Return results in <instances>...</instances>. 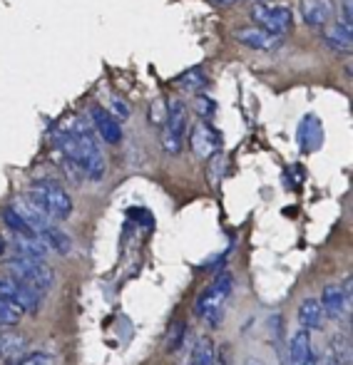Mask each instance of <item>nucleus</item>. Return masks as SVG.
<instances>
[{
  "label": "nucleus",
  "instance_id": "17",
  "mask_svg": "<svg viewBox=\"0 0 353 365\" xmlns=\"http://www.w3.org/2000/svg\"><path fill=\"white\" fill-rule=\"evenodd\" d=\"M38 236L43 239V244L48 246V251H53V254H58V256H70V251H73V239H70L63 229H58L53 221H50Z\"/></svg>",
  "mask_w": 353,
  "mask_h": 365
},
{
  "label": "nucleus",
  "instance_id": "16",
  "mask_svg": "<svg viewBox=\"0 0 353 365\" xmlns=\"http://www.w3.org/2000/svg\"><path fill=\"white\" fill-rule=\"evenodd\" d=\"M296 318H299L301 328H306V331H321L324 328V308H321V301L314 296L304 298L299 306V311H296Z\"/></svg>",
  "mask_w": 353,
  "mask_h": 365
},
{
  "label": "nucleus",
  "instance_id": "20",
  "mask_svg": "<svg viewBox=\"0 0 353 365\" xmlns=\"http://www.w3.org/2000/svg\"><path fill=\"white\" fill-rule=\"evenodd\" d=\"M13 244H15V254H20V256H30V259H40V261H45L48 259V246L43 244V239H40L38 234H30V236H18V234H13Z\"/></svg>",
  "mask_w": 353,
  "mask_h": 365
},
{
  "label": "nucleus",
  "instance_id": "18",
  "mask_svg": "<svg viewBox=\"0 0 353 365\" xmlns=\"http://www.w3.org/2000/svg\"><path fill=\"white\" fill-rule=\"evenodd\" d=\"M314 356V343H311V331L306 328H299V331L291 336L289 341V358H291V365H299L304 363L306 358Z\"/></svg>",
  "mask_w": 353,
  "mask_h": 365
},
{
  "label": "nucleus",
  "instance_id": "26",
  "mask_svg": "<svg viewBox=\"0 0 353 365\" xmlns=\"http://www.w3.org/2000/svg\"><path fill=\"white\" fill-rule=\"evenodd\" d=\"M13 365H55V358L50 356V353H45V351H38V353L28 351L18 363H13Z\"/></svg>",
  "mask_w": 353,
  "mask_h": 365
},
{
  "label": "nucleus",
  "instance_id": "12",
  "mask_svg": "<svg viewBox=\"0 0 353 365\" xmlns=\"http://www.w3.org/2000/svg\"><path fill=\"white\" fill-rule=\"evenodd\" d=\"M321 308H324V316L331 321H341V318L349 313V296L341 289L339 284H329L321 291Z\"/></svg>",
  "mask_w": 353,
  "mask_h": 365
},
{
  "label": "nucleus",
  "instance_id": "10",
  "mask_svg": "<svg viewBox=\"0 0 353 365\" xmlns=\"http://www.w3.org/2000/svg\"><path fill=\"white\" fill-rule=\"evenodd\" d=\"M234 38H237L239 45L249 50H257V53H271V50H279L284 38L281 35H274L269 30L259 28V25H244V28L234 30Z\"/></svg>",
  "mask_w": 353,
  "mask_h": 365
},
{
  "label": "nucleus",
  "instance_id": "34",
  "mask_svg": "<svg viewBox=\"0 0 353 365\" xmlns=\"http://www.w3.org/2000/svg\"><path fill=\"white\" fill-rule=\"evenodd\" d=\"M257 3H259V0H257Z\"/></svg>",
  "mask_w": 353,
  "mask_h": 365
},
{
  "label": "nucleus",
  "instance_id": "14",
  "mask_svg": "<svg viewBox=\"0 0 353 365\" xmlns=\"http://www.w3.org/2000/svg\"><path fill=\"white\" fill-rule=\"evenodd\" d=\"M321 35H324V43L329 45L334 53L349 55L353 48V28L344 23H329L321 28Z\"/></svg>",
  "mask_w": 353,
  "mask_h": 365
},
{
  "label": "nucleus",
  "instance_id": "1",
  "mask_svg": "<svg viewBox=\"0 0 353 365\" xmlns=\"http://www.w3.org/2000/svg\"><path fill=\"white\" fill-rule=\"evenodd\" d=\"M70 130H73L75 142H78V164L83 167L85 179L92 184H100L107 174L105 152H102L100 142H97L100 137H97V132L92 130L90 120H83V117H78Z\"/></svg>",
  "mask_w": 353,
  "mask_h": 365
},
{
  "label": "nucleus",
  "instance_id": "13",
  "mask_svg": "<svg viewBox=\"0 0 353 365\" xmlns=\"http://www.w3.org/2000/svg\"><path fill=\"white\" fill-rule=\"evenodd\" d=\"M301 18L309 28L321 30L334 18V3L331 0H301Z\"/></svg>",
  "mask_w": 353,
  "mask_h": 365
},
{
  "label": "nucleus",
  "instance_id": "23",
  "mask_svg": "<svg viewBox=\"0 0 353 365\" xmlns=\"http://www.w3.org/2000/svg\"><path fill=\"white\" fill-rule=\"evenodd\" d=\"M0 219H3V224L8 226V231H13V234H18V236H30V234H35V231L28 226V221H25L18 212H15L13 204H5V207L0 209Z\"/></svg>",
  "mask_w": 353,
  "mask_h": 365
},
{
  "label": "nucleus",
  "instance_id": "21",
  "mask_svg": "<svg viewBox=\"0 0 353 365\" xmlns=\"http://www.w3.org/2000/svg\"><path fill=\"white\" fill-rule=\"evenodd\" d=\"M177 87L184 92L197 95V92H204L209 87V75L204 73V68H189L187 73H182L177 77Z\"/></svg>",
  "mask_w": 353,
  "mask_h": 365
},
{
  "label": "nucleus",
  "instance_id": "28",
  "mask_svg": "<svg viewBox=\"0 0 353 365\" xmlns=\"http://www.w3.org/2000/svg\"><path fill=\"white\" fill-rule=\"evenodd\" d=\"M112 115L117 117L120 122H125L127 117H130V107L125 105V100H120V97H112Z\"/></svg>",
  "mask_w": 353,
  "mask_h": 365
},
{
  "label": "nucleus",
  "instance_id": "30",
  "mask_svg": "<svg viewBox=\"0 0 353 365\" xmlns=\"http://www.w3.org/2000/svg\"><path fill=\"white\" fill-rule=\"evenodd\" d=\"M242 365H266V363L262 361V358H254V356H249L247 361H244Z\"/></svg>",
  "mask_w": 353,
  "mask_h": 365
},
{
  "label": "nucleus",
  "instance_id": "15",
  "mask_svg": "<svg viewBox=\"0 0 353 365\" xmlns=\"http://www.w3.org/2000/svg\"><path fill=\"white\" fill-rule=\"evenodd\" d=\"M296 140L304 152H316L324 142V127H321V120L316 115H306L299 125V132H296Z\"/></svg>",
  "mask_w": 353,
  "mask_h": 365
},
{
  "label": "nucleus",
  "instance_id": "2",
  "mask_svg": "<svg viewBox=\"0 0 353 365\" xmlns=\"http://www.w3.org/2000/svg\"><path fill=\"white\" fill-rule=\"evenodd\" d=\"M25 197L40 209L50 221H68L75 212L73 197L58 179H35Z\"/></svg>",
  "mask_w": 353,
  "mask_h": 365
},
{
  "label": "nucleus",
  "instance_id": "3",
  "mask_svg": "<svg viewBox=\"0 0 353 365\" xmlns=\"http://www.w3.org/2000/svg\"><path fill=\"white\" fill-rule=\"evenodd\" d=\"M232 289H234V279L229 271H222L217 274V279L207 286L197 298V306H194V316L199 321H204L209 328H217L222 323V316H224V306H227L229 296H232Z\"/></svg>",
  "mask_w": 353,
  "mask_h": 365
},
{
  "label": "nucleus",
  "instance_id": "31",
  "mask_svg": "<svg viewBox=\"0 0 353 365\" xmlns=\"http://www.w3.org/2000/svg\"><path fill=\"white\" fill-rule=\"evenodd\" d=\"M214 5H222V8H229V5H237L239 0H212Z\"/></svg>",
  "mask_w": 353,
  "mask_h": 365
},
{
  "label": "nucleus",
  "instance_id": "32",
  "mask_svg": "<svg viewBox=\"0 0 353 365\" xmlns=\"http://www.w3.org/2000/svg\"><path fill=\"white\" fill-rule=\"evenodd\" d=\"M299 365H319V358H316V353H314V356L306 358V361H304V363H299Z\"/></svg>",
  "mask_w": 353,
  "mask_h": 365
},
{
  "label": "nucleus",
  "instance_id": "22",
  "mask_svg": "<svg viewBox=\"0 0 353 365\" xmlns=\"http://www.w3.org/2000/svg\"><path fill=\"white\" fill-rule=\"evenodd\" d=\"M192 365H217V346L209 336L197 338L192 348Z\"/></svg>",
  "mask_w": 353,
  "mask_h": 365
},
{
  "label": "nucleus",
  "instance_id": "19",
  "mask_svg": "<svg viewBox=\"0 0 353 365\" xmlns=\"http://www.w3.org/2000/svg\"><path fill=\"white\" fill-rule=\"evenodd\" d=\"M13 207H15V212H18L20 217H23L25 221H28V226L35 231V234H40V231H43L45 226L50 224V219L45 217V214L40 212V209L35 207V204L30 202L28 197H20V199H15V202H13Z\"/></svg>",
  "mask_w": 353,
  "mask_h": 365
},
{
  "label": "nucleus",
  "instance_id": "27",
  "mask_svg": "<svg viewBox=\"0 0 353 365\" xmlns=\"http://www.w3.org/2000/svg\"><path fill=\"white\" fill-rule=\"evenodd\" d=\"M167 120V102L165 100H155L150 105V125L152 127H162Z\"/></svg>",
  "mask_w": 353,
  "mask_h": 365
},
{
  "label": "nucleus",
  "instance_id": "9",
  "mask_svg": "<svg viewBox=\"0 0 353 365\" xmlns=\"http://www.w3.org/2000/svg\"><path fill=\"white\" fill-rule=\"evenodd\" d=\"M90 125L92 130L97 132V137H100L105 145H122V140H125V132H122V122L117 120L115 115H112L107 107L102 105H92L90 107Z\"/></svg>",
  "mask_w": 353,
  "mask_h": 365
},
{
  "label": "nucleus",
  "instance_id": "5",
  "mask_svg": "<svg viewBox=\"0 0 353 365\" xmlns=\"http://www.w3.org/2000/svg\"><path fill=\"white\" fill-rule=\"evenodd\" d=\"M160 130H162V149H165L170 157H177V154L184 149L187 132H189L187 102L179 100V97L167 102V120H165V125H162Z\"/></svg>",
  "mask_w": 353,
  "mask_h": 365
},
{
  "label": "nucleus",
  "instance_id": "6",
  "mask_svg": "<svg viewBox=\"0 0 353 365\" xmlns=\"http://www.w3.org/2000/svg\"><path fill=\"white\" fill-rule=\"evenodd\" d=\"M249 18H252L254 25H259V28L269 30L274 35H281V38L289 35L291 28H294V13L286 5H269L266 0H259L254 5Z\"/></svg>",
  "mask_w": 353,
  "mask_h": 365
},
{
  "label": "nucleus",
  "instance_id": "11",
  "mask_svg": "<svg viewBox=\"0 0 353 365\" xmlns=\"http://www.w3.org/2000/svg\"><path fill=\"white\" fill-rule=\"evenodd\" d=\"M30 351V341L20 331H3L0 333V363L13 365Z\"/></svg>",
  "mask_w": 353,
  "mask_h": 365
},
{
  "label": "nucleus",
  "instance_id": "7",
  "mask_svg": "<svg viewBox=\"0 0 353 365\" xmlns=\"http://www.w3.org/2000/svg\"><path fill=\"white\" fill-rule=\"evenodd\" d=\"M0 298L15 301L28 316H38L40 308H43V293L20 284L18 279H13L8 274H0Z\"/></svg>",
  "mask_w": 353,
  "mask_h": 365
},
{
  "label": "nucleus",
  "instance_id": "4",
  "mask_svg": "<svg viewBox=\"0 0 353 365\" xmlns=\"http://www.w3.org/2000/svg\"><path fill=\"white\" fill-rule=\"evenodd\" d=\"M5 274L40 293H45L55 284V271L45 261L30 259V256H20V254H15L13 259H5Z\"/></svg>",
  "mask_w": 353,
  "mask_h": 365
},
{
  "label": "nucleus",
  "instance_id": "25",
  "mask_svg": "<svg viewBox=\"0 0 353 365\" xmlns=\"http://www.w3.org/2000/svg\"><path fill=\"white\" fill-rule=\"evenodd\" d=\"M217 110H219V105L214 97L204 95V92H197V95H194V112H197L199 120H207V122L214 120V117H217Z\"/></svg>",
  "mask_w": 353,
  "mask_h": 365
},
{
  "label": "nucleus",
  "instance_id": "8",
  "mask_svg": "<svg viewBox=\"0 0 353 365\" xmlns=\"http://www.w3.org/2000/svg\"><path fill=\"white\" fill-rule=\"evenodd\" d=\"M187 140H189V147H192L194 157L197 159H204L207 162L209 157H214V154L222 152V132L214 127L212 120H202L197 127H192V130L187 132Z\"/></svg>",
  "mask_w": 353,
  "mask_h": 365
},
{
  "label": "nucleus",
  "instance_id": "29",
  "mask_svg": "<svg viewBox=\"0 0 353 365\" xmlns=\"http://www.w3.org/2000/svg\"><path fill=\"white\" fill-rule=\"evenodd\" d=\"M341 10H344V20L341 23L353 28V0H341Z\"/></svg>",
  "mask_w": 353,
  "mask_h": 365
},
{
  "label": "nucleus",
  "instance_id": "33",
  "mask_svg": "<svg viewBox=\"0 0 353 365\" xmlns=\"http://www.w3.org/2000/svg\"><path fill=\"white\" fill-rule=\"evenodd\" d=\"M5 251H8V241H5L3 236H0V256H3Z\"/></svg>",
  "mask_w": 353,
  "mask_h": 365
},
{
  "label": "nucleus",
  "instance_id": "24",
  "mask_svg": "<svg viewBox=\"0 0 353 365\" xmlns=\"http://www.w3.org/2000/svg\"><path fill=\"white\" fill-rule=\"evenodd\" d=\"M23 308L18 306L15 301H10V298H0V326L3 328H13L18 326L20 321H23Z\"/></svg>",
  "mask_w": 353,
  "mask_h": 365
}]
</instances>
